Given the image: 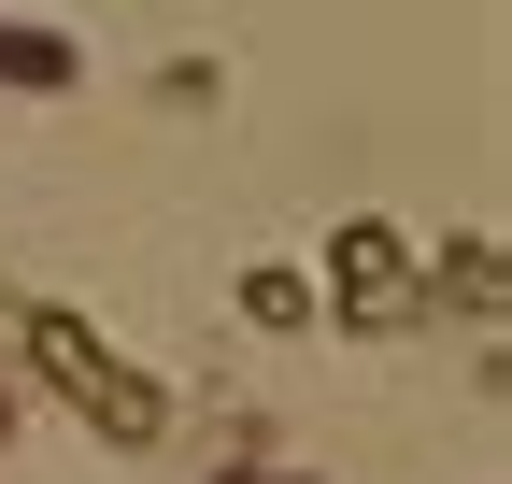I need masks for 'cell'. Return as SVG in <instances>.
Returning a JSON list of instances; mask_svg holds the SVG:
<instances>
[{
    "label": "cell",
    "instance_id": "6da1fadb",
    "mask_svg": "<svg viewBox=\"0 0 512 484\" xmlns=\"http://www.w3.org/2000/svg\"><path fill=\"white\" fill-rule=\"evenodd\" d=\"M0 72H15V86H72V43H57V29H0Z\"/></svg>",
    "mask_w": 512,
    "mask_h": 484
}]
</instances>
